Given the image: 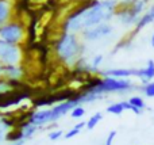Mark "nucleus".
<instances>
[{
    "label": "nucleus",
    "instance_id": "1",
    "mask_svg": "<svg viewBox=\"0 0 154 145\" xmlns=\"http://www.w3.org/2000/svg\"><path fill=\"white\" fill-rule=\"evenodd\" d=\"M119 5L118 0H99L93 7L85 11L82 15L77 16L75 19H65L62 31L76 33L81 30H87L91 27L99 26L101 23H107L116 12Z\"/></svg>",
    "mask_w": 154,
    "mask_h": 145
},
{
    "label": "nucleus",
    "instance_id": "2",
    "mask_svg": "<svg viewBox=\"0 0 154 145\" xmlns=\"http://www.w3.org/2000/svg\"><path fill=\"white\" fill-rule=\"evenodd\" d=\"M56 56L61 62L66 65H73L75 67L76 62L82 57L85 52L84 43H80L77 39V35L75 33H66L62 31L60 38L56 41Z\"/></svg>",
    "mask_w": 154,
    "mask_h": 145
},
{
    "label": "nucleus",
    "instance_id": "3",
    "mask_svg": "<svg viewBox=\"0 0 154 145\" xmlns=\"http://www.w3.org/2000/svg\"><path fill=\"white\" fill-rule=\"evenodd\" d=\"M149 0H130V2H122L116 8L115 15L119 18L123 24H137L146 7Z\"/></svg>",
    "mask_w": 154,
    "mask_h": 145
},
{
    "label": "nucleus",
    "instance_id": "4",
    "mask_svg": "<svg viewBox=\"0 0 154 145\" xmlns=\"http://www.w3.org/2000/svg\"><path fill=\"white\" fill-rule=\"evenodd\" d=\"M26 35V27L19 20H10L0 27V39L12 45H19L23 42Z\"/></svg>",
    "mask_w": 154,
    "mask_h": 145
},
{
    "label": "nucleus",
    "instance_id": "5",
    "mask_svg": "<svg viewBox=\"0 0 154 145\" xmlns=\"http://www.w3.org/2000/svg\"><path fill=\"white\" fill-rule=\"evenodd\" d=\"M135 88L133 83L128 79H115V77H103L101 83L99 84L97 88L92 91L93 94L104 95L109 92H127Z\"/></svg>",
    "mask_w": 154,
    "mask_h": 145
},
{
    "label": "nucleus",
    "instance_id": "6",
    "mask_svg": "<svg viewBox=\"0 0 154 145\" xmlns=\"http://www.w3.org/2000/svg\"><path fill=\"white\" fill-rule=\"evenodd\" d=\"M77 94V91L72 88H66V90H61L58 92L54 94H49V95H39L37 98H32L31 103L32 107H43V106H56L58 103L66 102V100L72 99L73 96Z\"/></svg>",
    "mask_w": 154,
    "mask_h": 145
},
{
    "label": "nucleus",
    "instance_id": "7",
    "mask_svg": "<svg viewBox=\"0 0 154 145\" xmlns=\"http://www.w3.org/2000/svg\"><path fill=\"white\" fill-rule=\"evenodd\" d=\"M22 61V49L0 39V62L3 65H18Z\"/></svg>",
    "mask_w": 154,
    "mask_h": 145
},
{
    "label": "nucleus",
    "instance_id": "8",
    "mask_svg": "<svg viewBox=\"0 0 154 145\" xmlns=\"http://www.w3.org/2000/svg\"><path fill=\"white\" fill-rule=\"evenodd\" d=\"M112 34V26L108 23H101L99 26L82 30V37L85 41H97Z\"/></svg>",
    "mask_w": 154,
    "mask_h": 145
},
{
    "label": "nucleus",
    "instance_id": "9",
    "mask_svg": "<svg viewBox=\"0 0 154 145\" xmlns=\"http://www.w3.org/2000/svg\"><path fill=\"white\" fill-rule=\"evenodd\" d=\"M30 124L35 125L38 128H42L48 124H51V113H50V109H41V110H37L31 114L29 119Z\"/></svg>",
    "mask_w": 154,
    "mask_h": 145
},
{
    "label": "nucleus",
    "instance_id": "10",
    "mask_svg": "<svg viewBox=\"0 0 154 145\" xmlns=\"http://www.w3.org/2000/svg\"><path fill=\"white\" fill-rule=\"evenodd\" d=\"M138 69H126V68H115V69L101 71L100 76L103 77H115V79H128L131 76H137Z\"/></svg>",
    "mask_w": 154,
    "mask_h": 145
},
{
    "label": "nucleus",
    "instance_id": "11",
    "mask_svg": "<svg viewBox=\"0 0 154 145\" xmlns=\"http://www.w3.org/2000/svg\"><path fill=\"white\" fill-rule=\"evenodd\" d=\"M24 76V68L20 64L18 65H3V77L22 80Z\"/></svg>",
    "mask_w": 154,
    "mask_h": 145
},
{
    "label": "nucleus",
    "instance_id": "12",
    "mask_svg": "<svg viewBox=\"0 0 154 145\" xmlns=\"http://www.w3.org/2000/svg\"><path fill=\"white\" fill-rule=\"evenodd\" d=\"M153 22H154V5H153V7H150L149 10H147L146 12H145L143 15H142L141 18H139L138 23L135 24V29H134V31L130 34V37H131V38H134L139 31H141L142 29H143V27H146L147 24L153 23Z\"/></svg>",
    "mask_w": 154,
    "mask_h": 145
},
{
    "label": "nucleus",
    "instance_id": "13",
    "mask_svg": "<svg viewBox=\"0 0 154 145\" xmlns=\"http://www.w3.org/2000/svg\"><path fill=\"white\" fill-rule=\"evenodd\" d=\"M137 77L141 79L142 84H147L154 79V60H149L145 68H141L137 72Z\"/></svg>",
    "mask_w": 154,
    "mask_h": 145
},
{
    "label": "nucleus",
    "instance_id": "14",
    "mask_svg": "<svg viewBox=\"0 0 154 145\" xmlns=\"http://www.w3.org/2000/svg\"><path fill=\"white\" fill-rule=\"evenodd\" d=\"M11 12H12V5L10 0H0V27L10 22Z\"/></svg>",
    "mask_w": 154,
    "mask_h": 145
},
{
    "label": "nucleus",
    "instance_id": "15",
    "mask_svg": "<svg viewBox=\"0 0 154 145\" xmlns=\"http://www.w3.org/2000/svg\"><path fill=\"white\" fill-rule=\"evenodd\" d=\"M20 140H24V136H23V130H22L19 126L14 128L12 130L7 132V134H5V141H7L8 144L16 143V141H20Z\"/></svg>",
    "mask_w": 154,
    "mask_h": 145
},
{
    "label": "nucleus",
    "instance_id": "16",
    "mask_svg": "<svg viewBox=\"0 0 154 145\" xmlns=\"http://www.w3.org/2000/svg\"><path fill=\"white\" fill-rule=\"evenodd\" d=\"M20 128L22 130H23V136H24V140H29V138H31L32 136L35 134V132H37V129H38V126H35V125H32V124H30L29 121H26V122H23V124L20 125Z\"/></svg>",
    "mask_w": 154,
    "mask_h": 145
},
{
    "label": "nucleus",
    "instance_id": "17",
    "mask_svg": "<svg viewBox=\"0 0 154 145\" xmlns=\"http://www.w3.org/2000/svg\"><path fill=\"white\" fill-rule=\"evenodd\" d=\"M103 119V114L101 113H95L87 121V129L88 130H93L96 128V125Z\"/></svg>",
    "mask_w": 154,
    "mask_h": 145
},
{
    "label": "nucleus",
    "instance_id": "18",
    "mask_svg": "<svg viewBox=\"0 0 154 145\" xmlns=\"http://www.w3.org/2000/svg\"><path fill=\"white\" fill-rule=\"evenodd\" d=\"M125 111V107H123L122 102H118V103H112L107 107V113L109 114H115V115H120V114Z\"/></svg>",
    "mask_w": 154,
    "mask_h": 145
},
{
    "label": "nucleus",
    "instance_id": "19",
    "mask_svg": "<svg viewBox=\"0 0 154 145\" xmlns=\"http://www.w3.org/2000/svg\"><path fill=\"white\" fill-rule=\"evenodd\" d=\"M128 102H130L133 106H135L137 109H139V110H143V109L146 107V105H145V100L142 99L141 96H138V95H134V96H131L130 99H128Z\"/></svg>",
    "mask_w": 154,
    "mask_h": 145
},
{
    "label": "nucleus",
    "instance_id": "20",
    "mask_svg": "<svg viewBox=\"0 0 154 145\" xmlns=\"http://www.w3.org/2000/svg\"><path fill=\"white\" fill-rule=\"evenodd\" d=\"M139 90H141V91L143 92L147 98H154V81H150V83H147V84H143Z\"/></svg>",
    "mask_w": 154,
    "mask_h": 145
},
{
    "label": "nucleus",
    "instance_id": "21",
    "mask_svg": "<svg viewBox=\"0 0 154 145\" xmlns=\"http://www.w3.org/2000/svg\"><path fill=\"white\" fill-rule=\"evenodd\" d=\"M14 91L10 86V81L5 77H0V94H7V92Z\"/></svg>",
    "mask_w": 154,
    "mask_h": 145
},
{
    "label": "nucleus",
    "instance_id": "22",
    "mask_svg": "<svg viewBox=\"0 0 154 145\" xmlns=\"http://www.w3.org/2000/svg\"><path fill=\"white\" fill-rule=\"evenodd\" d=\"M70 115H72V118H75V119L81 118V117H84V115H85V109L82 107L81 105L76 106V107L73 109L72 111H70Z\"/></svg>",
    "mask_w": 154,
    "mask_h": 145
},
{
    "label": "nucleus",
    "instance_id": "23",
    "mask_svg": "<svg viewBox=\"0 0 154 145\" xmlns=\"http://www.w3.org/2000/svg\"><path fill=\"white\" fill-rule=\"evenodd\" d=\"M62 136H65L62 130H51V132L49 133V138H50L51 141H57L58 138H61Z\"/></svg>",
    "mask_w": 154,
    "mask_h": 145
},
{
    "label": "nucleus",
    "instance_id": "24",
    "mask_svg": "<svg viewBox=\"0 0 154 145\" xmlns=\"http://www.w3.org/2000/svg\"><path fill=\"white\" fill-rule=\"evenodd\" d=\"M80 132H81V130H80V129H77L76 126H73L72 129H70V130H68V132L65 133V136H64V137L66 138V140H69V138H73V137H75V136H77Z\"/></svg>",
    "mask_w": 154,
    "mask_h": 145
},
{
    "label": "nucleus",
    "instance_id": "25",
    "mask_svg": "<svg viewBox=\"0 0 154 145\" xmlns=\"http://www.w3.org/2000/svg\"><path fill=\"white\" fill-rule=\"evenodd\" d=\"M101 61H103V56H101V54H96L92 58V61H91V65H92L93 68H97L99 69V65L101 64Z\"/></svg>",
    "mask_w": 154,
    "mask_h": 145
},
{
    "label": "nucleus",
    "instance_id": "26",
    "mask_svg": "<svg viewBox=\"0 0 154 145\" xmlns=\"http://www.w3.org/2000/svg\"><path fill=\"white\" fill-rule=\"evenodd\" d=\"M115 137H116V130H111V132L108 133V136H107L104 145H112V144H114Z\"/></svg>",
    "mask_w": 154,
    "mask_h": 145
},
{
    "label": "nucleus",
    "instance_id": "27",
    "mask_svg": "<svg viewBox=\"0 0 154 145\" xmlns=\"http://www.w3.org/2000/svg\"><path fill=\"white\" fill-rule=\"evenodd\" d=\"M24 143H26V140H20V141H16V143H11L8 145H24Z\"/></svg>",
    "mask_w": 154,
    "mask_h": 145
},
{
    "label": "nucleus",
    "instance_id": "28",
    "mask_svg": "<svg viewBox=\"0 0 154 145\" xmlns=\"http://www.w3.org/2000/svg\"><path fill=\"white\" fill-rule=\"evenodd\" d=\"M0 77H3V64L0 62Z\"/></svg>",
    "mask_w": 154,
    "mask_h": 145
},
{
    "label": "nucleus",
    "instance_id": "29",
    "mask_svg": "<svg viewBox=\"0 0 154 145\" xmlns=\"http://www.w3.org/2000/svg\"><path fill=\"white\" fill-rule=\"evenodd\" d=\"M152 46L154 48V33H153V35H152Z\"/></svg>",
    "mask_w": 154,
    "mask_h": 145
},
{
    "label": "nucleus",
    "instance_id": "30",
    "mask_svg": "<svg viewBox=\"0 0 154 145\" xmlns=\"http://www.w3.org/2000/svg\"><path fill=\"white\" fill-rule=\"evenodd\" d=\"M122 2H130V0H122Z\"/></svg>",
    "mask_w": 154,
    "mask_h": 145
}]
</instances>
